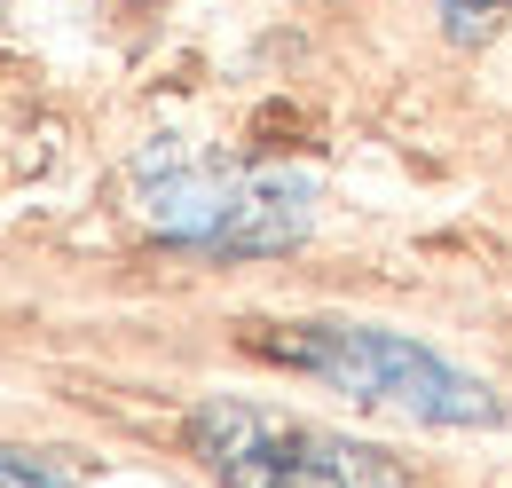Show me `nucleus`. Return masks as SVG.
Listing matches in <instances>:
<instances>
[{
  "label": "nucleus",
  "mask_w": 512,
  "mask_h": 488,
  "mask_svg": "<svg viewBox=\"0 0 512 488\" xmlns=\"http://www.w3.org/2000/svg\"><path fill=\"white\" fill-rule=\"evenodd\" d=\"M260 355L308 370L323 386L355 394V402H386L410 410L426 426H489L497 394L481 378H465L457 363H442L434 347L402 339V331H355V323H292V331H260Z\"/></svg>",
  "instance_id": "2"
},
{
  "label": "nucleus",
  "mask_w": 512,
  "mask_h": 488,
  "mask_svg": "<svg viewBox=\"0 0 512 488\" xmlns=\"http://www.w3.org/2000/svg\"><path fill=\"white\" fill-rule=\"evenodd\" d=\"M134 205L158 237L197 252H284L308 237V182L284 166L190 158L174 142L134 158Z\"/></svg>",
  "instance_id": "1"
},
{
  "label": "nucleus",
  "mask_w": 512,
  "mask_h": 488,
  "mask_svg": "<svg viewBox=\"0 0 512 488\" xmlns=\"http://www.w3.org/2000/svg\"><path fill=\"white\" fill-rule=\"evenodd\" d=\"M473 8H505V0H473Z\"/></svg>",
  "instance_id": "5"
},
{
  "label": "nucleus",
  "mask_w": 512,
  "mask_h": 488,
  "mask_svg": "<svg viewBox=\"0 0 512 488\" xmlns=\"http://www.w3.org/2000/svg\"><path fill=\"white\" fill-rule=\"evenodd\" d=\"M190 449L221 488H410V473L386 449L268 418L253 402H197Z\"/></svg>",
  "instance_id": "3"
},
{
  "label": "nucleus",
  "mask_w": 512,
  "mask_h": 488,
  "mask_svg": "<svg viewBox=\"0 0 512 488\" xmlns=\"http://www.w3.org/2000/svg\"><path fill=\"white\" fill-rule=\"evenodd\" d=\"M0 488H71V481H56L48 465H24V457H0Z\"/></svg>",
  "instance_id": "4"
}]
</instances>
